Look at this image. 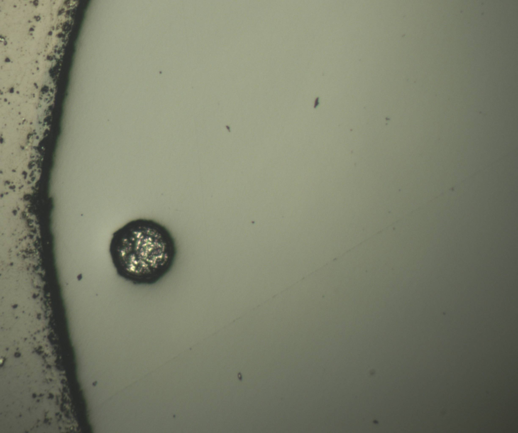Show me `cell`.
Masks as SVG:
<instances>
[{
    "label": "cell",
    "mask_w": 518,
    "mask_h": 433,
    "mask_svg": "<svg viewBox=\"0 0 518 433\" xmlns=\"http://www.w3.org/2000/svg\"><path fill=\"white\" fill-rule=\"evenodd\" d=\"M109 253L118 275L135 285L155 284L171 270L177 247L171 233L151 219L130 221L116 230Z\"/></svg>",
    "instance_id": "1"
}]
</instances>
